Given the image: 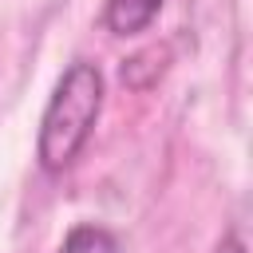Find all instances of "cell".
Returning <instances> with one entry per match:
<instances>
[{
	"label": "cell",
	"mask_w": 253,
	"mask_h": 253,
	"mask_svg": "<svg viewBox=\"0 0 253 253\" xmlns=\"http://www.w3.org/2000/svg\"><path fill=\"white\" fill-rule=\"evenodd\" d=\"M103 95H107V83H103L99 63L71 59L63 67L40 115V130H36V162L43 174L55 178L79 162L103 115Z\"/></svg>",
	"instance_id": "1"
},
{
	"label": "cell",
	"mask_w": 253,
	"mask_h": 253,
	"mask_svg": "<svg viewBox=\"0 0 253 253\" xmlns=\"http://www.w3.org/2000/svg\"><path fill=\"white\" fill-rule=\"evenodd\" d=\"M166 0H103V28L111 36H142Z\"/></svg>",
	"instance_id": "2"
},
{
	"label": "cell",
	"mask_w": 253,
	"mask_h": 253,
	"mask_svg": "<svg viewBox=\"0 0 253 253\" xmlns=\"http://www.w3.org/2000/svg\"><path fill=\"white\" fill-rule=\"evenodd\" d=\"M55 253H119V237L107 229V225H95V221H79L63 233L59 249Z\"/></svg>",
	"instance_id": "3"
},
{
	"label": "cell",
	"mask_w": 253,
	"mask_h": 253,
	"mask_svg": "<svg viewBox=\"0 0 253 253\" xmlns=\"http://www.w3.org/2000/svg\"><path fill=\"white\" fill-rule=\"evenodd\" d=\"M213 253H245V241L229 229V233H221L217 237V245H213Z\"/></svg>",
	"instance_id": "4"
}]
</instances>
